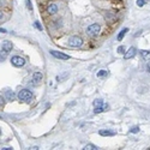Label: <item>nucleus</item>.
I'll return each instance as SVG.
<instances>
[{
    "label": "nucleus",
    "instance_id": "obj_10",
    "mask_svg": "<svg viewBox=\"0 0 150 150\" xmlns=\"http://www.w3.org/2000/svg\"><path fill=\"white\" fill-rule=\"evenodd\" d=\"M109 107H108V105H106V103H105V105H103L102 107H99V108H95L94 109V112L97 114V113H102V112H106L107 111V109H108Z\"/></svg>",
    "mask_w": 150,
    "mask_h": 150
},
{
    "label": "nucleus",
    "instance_id": "obj_15",
    "mask_svg": "<svg viewBox=\"0 0 150 150\" xmlns=\"http://www.w3.org/2000/svg\"><path fill=\"white\" fill-rule=\"evenodd\" d=\"M84 150H97L99 148H97L96 145H93V144H86V145L83 148Z\"/></svg>",
    "mask_w": 150,
    "mask_h": 150
},
{
    "label": "nucleus",
    "instance_id": "obj_7",
    "mask_svg": "<svg viewBox=\"0 0 150 150\" xmlns=\"http://www.w3.org/2000/svg\"><path fill=\"white\" fill-rule=\"evenodd\" d=\"M136 53H137V49H136L135 47H131V48H129V50L124 54V59H126V60L131 59V58H133V56L136 55Z\"/></svg>",
    "mask_w": 150,
    "mask_h": 150
},
{
    "label": "nucleus",
    "instance_id": "obj_3",
    "mask_svg": "<svg viewBox=\"0 0 150 150\" xmlns=\"http://www.w3.org/2000/svg\"><path fill=\"white\" fill-rule=\"evenodd\" d=\"M83 44V40L78 36H72L68 38V46L71 47H80Z\"/></svg>",
    "mask_w": 150,
    "mask_h": 150
},
{
    "label": "nucleus",
    "instance_id": "obj_12",
    "mask_svg": "<svg viewBox=\"0 0 150 150\" xmlns=\"http://www.w3.org/2000/svg\"><path fill=\"white\" fill-rule=\"evenodd\" d=\"M141 55L144 60H150V50H141Z\"/></svg>",
    "mask_w": 150,
    "mask_h": 150
},
{
    "label": "nucleus",
    "instance_id": "obj_8",
    "mask_svg": "<svg viewBox=\"0 0 150 150\" xmlns=\"http://www.w3.org/2000/svg\"><path fill=\"white\" fill-rule=\"evenodd\" d=\"M47 12H48L49 15L56 13V12H58V6H56L55 4H49L48 6H47Z\"/></svg>",
    "mask_w": 150,
    "mask_h": 150
},
{
    "label": "nucleus",
    "instance_id": "obj_4",
    "mask_svg": "<svg viewBox=\"0 0 150 150\" xmlns=\"http://www.w3.org/2000/svg\"><path fill=\"white\" fill-rule=\"evenodd\" d=\"M11 62H12V65H13V66H16V67H22V66H24L25 60L23 59L22 56L15 55V56L11 58Z\"/></svg>",
    "mask_w": 150,
    "mask_h": 150
},
{
    "label": "nucleus",
    "instance_id": "obj_9",
    "mask_svg": "<svg viewBox=\"0 0 150 150\" xmlns=\"http://www.w3.org/2000/svg\"><path fill=\"white\" fill-rule=\"evenodd\" d=\"M13 48V46H12V42H10V41H4L3 42V48L4 50H6V52H11Z\"/></svg>",
    "mask_w": 150,
    "mask_h": 150
},
{
    "label": "nucleus",
    "instance_id": "obj_20",
    "mask_svg": "<svg viewBox=\"0 0 150 150\" xmlns=\"http://www.w3.org/2000/svg\"><path fill=\"white\" fill-rule=\"evenodd\" d=\"M130 132L131 133H137V132H139V127H138V126H133V127L130 130Z\"/></svg>",
    "mask_w": 150,
    "mask_h": 150
},
{
    "label": "nucleus",
    "instance_id": "obj_22",
    "mask_svg": "<svg viewBox=\"0 0 150 150\" xmlns=\"http://www.w3.org/2000/svg\"><path fill=\"white\" fill-rule=\"evenodd\" d=\"M34 25H35L36 29H38V30H42V27H41V24H40V22H35L34 23Z\"/></svg>",
    "mask_w": 150,
    "mask_h": 150
},
{
    "label": "nucleus",
    "instance_id": "obj_19",
    "mask_svg": "<svg viewBox=\"0 0 150 150\" xmlns=\"http://www.w3.org/2000/svg\"><path fill=\"white\" fill-rule=\"evenodd\" d=\"M145 4H147V0H137V6H139V7L144 6Z\"/></svg>",
    "mask_w": 150,
    "mask_h": 150
},
{
    "label": "nucleus",
    "instance_id": "obj_21",
    "mask_svg": "<svg viewBox=\"0 0 150 150\" xmlns=\"http://www.w3.org/2000/svg\"><path fill=\"white\" fill-rule=\"evenodd\" d=\"M124 50H125V47H124V46H120V47H118V50H117V52H118L119 54H123Z\"/></svg>",
    "mask_w": 150,
    "mask_h": 150
},
{
    "label": "nucleus",
    "instance_id": "obj_23",
    "mask_svg": "<svg viewBox=\"0 0 150 150\" xmlns=\"http://www.w3.org/2000/svg\"><path fill=\"white\" fill-rule=\"evenodd\" d=\"M27 6H28V9H29V10H33L31 4H30V0H27Z\"/></svg>",
    "mask_w": 150,
    "mask_h": 150
},
{
    "label": "nucleus",
    "instance_id": "obj_14",
    "mask_svg": "<svg viewBox=\"0 0 150 150\" xmlns=\"http://www.w3.org/2000/svg\"><path fill=\"white\" fill-rule=\"evenodd\" d=\"M100 135H101V136H114L115 132L108 131V130H101V131H100Z\"/></svg>",
    "mask_w": 150,
    "mask_h": 150
},
{
    "label": "nucleus",
    "instance_id": "obj_24",
    "mask_svg": "<svg viewBox=\"0 0 150 150\" xmlns=\"http://www.w3.org/2000/svg\"><path fill=\"white\" fill-rule=\"evenodd\" d=\"M12 148H9V147H5V148H1V150H11Z\"/></svg>",
    "mask_w": 150,
    "mask_h": 150
},
{
    "label": "nucleus",
    "instance_id": "obj_18",
    "mask_svg": "<svg viewBox=\"0 0 150 150\" xmlns=\"http://www.w3.org/2000/svg\"><path fill=\"white\" fill-rule=\"evenodd\" d=\"M7 53H9V52H6V50L1 49V55H0V59H1V61L6 59V55H7Z\"/></svg>",
    "mask_w": 150,
    "mask_h": 150
},
{
    "label": "nucleus",
    "instance_id": "obj_17",
    "mask_svg": "<svg viewBox=\"0 0 150 150\" xmlns=\"http://www.w3.org/2000/svg\"><path fill=\"white\" fill-rule=\"evenodd\" d=\"M6 97H7V100H13V99H15V94H13V91L7 90V91H6Z\"/></svg>",
    "mask_w": 150,
    "mask_h": 150
},
{
    "label": "nucleus",
    "instance_id": "obj_5",
    "mask_svg": "<svg viewBox=\"0 0 150 150\" xmlns=\"http://www.w3.org/2000/svg\"><path fill=\"white\" fill-rule=\"evenodd\" d=\"M42 79H43V76H42L41 72H34V74H33V84L34 85L41 84Z\"/></svg>",
    "mask_w": 150,
    "mask_h": 150
},
{
    "label": "nucleus",
    "instance_id": "obj_11",
    "mask_svg": "<svg viewBox=\"0 0 150 150\" xmlns=\"http://www.w3.org/2000/svg\"><path fill=\"white\" fill-rule=\"evenodd\" d=\"M126 33H129V29H127V28L123 29V30L119 33V35H118V37H117V38H118V41H121V40L124 38V36L126 35Z\"/></svg>",
    "mask_w": 150,
    "mask_h": 150
},
{
    "label": "nucleus",
    "instance_id": "obj_25",
    "mask_svg": "<svg viewBox=\"0 0 150 150\" xmlns=\"http://www.w3.org/2000/svg\"><path fill=\"white\" fill-rule=\"evenodd\" d=\"M147 68H148V71L150 72V61L148 62V64H147Z\"/></svg>",
    "mask_w": 150,
    "mask_h": 150
},
{
    "label": "nucleus",
    "instance_id": "obj_2",
    "mask_svg": "<svg viewBox=\"0 0 150 150\" xmlns=\"http://www.w3.org/2000/svg\"><path fill=\"white\" fill-rule=\"evenodd\" d=\"M100 30H101V27L99 24H96V23H94V24H91L86 28V34L89 36H96V35H99Z\"/></svg>",
    "mask_w": 150,
    "mask_h": 150
},
{
    "label": "nucleus",
    "instance_id": "obj_16",
    "mask_svg": "<svg viewBox=\"0 0 150 150\" xmlns=\"http://www.w3.org/2000/svg\"><path fill=\"white\" fill-rule=\"evenodd\" d=\"M107 74H108V71H106V70H101V71L97 72V77L102 78V77H106Z\"/></svg>",
    "mask_w": 150,
    "mask_h": 150
},
{
    "label": "nucleus",
    "instance_id": "obj_6",
    "mask_svg": "<svg viewBox=\"0 0 150 150\" xmlns=\"http://www.w3.org/2000/svg\"><path fill=\"white\" fill-rule=\"evenodd\" d=\"M50 54L58 58V59H61V60H67V59H70V56L64 54V53H60V52H56V50H50Z\"/></svg>",
    "mask_w": 150,
    "mask_h": 150
},
{
    "label": "nucleus",
    "instance_id": "obj_13",
    "mask_svg": "<svg viewBox=\"0 0 150 150\" xmlns=\"http://www.w3.org/2000/svg\"><path fill=\"white\" fill-rule=\"evenodd\" d=\"M93 105H94V107H95V108H99V107H102L103 105H105V103H103V100L97 99V100H94Z\"/></svg>",
    "mask_w": 150,
    "mask_h": 150
},
{
    "label": "nucleus",
    "instance_id": "obj_1",
    "mask_svg": "<svg viewBox=\"0 0 150 150\" xmlns=\"http://www.w3.org/2000/svg\"><path fill=\"white\" fill-rule=\"evenodd\" d=\"M17 96H18V99H19L21 101H24V102H30V101L33 100V97H34V95H33L31 91H30V90H27V89L21 90Z\"/></svg>",
    "mask_w": 150,
    "mask_h": 150
}]
</instances>
